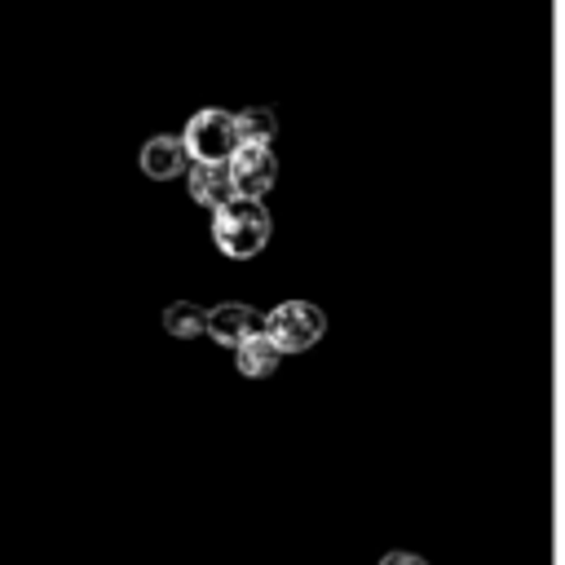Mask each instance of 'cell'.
Wrapping results in <instances>:
<instances>
[{"label":"cell","instance_id":"6da1fadb","mask_svg":"<svg viewBox=\"0 0 565 565\" xmlns=\"http://www.w3.org/2000/svg\"><path fill=\"white\" fill-rule=\"evenodd\" d=\"M212 243L230 256V260H247L269 243V212L260 207V199H243L234 194L230 203H221L212 212Z\"/></svg>","mask_w":565,"mask_h":565},{"label":"cell","instance_id":"7a4b0ae2","mask_svg":"<svg viewBox=\"0 0 565 565\" xmlns=\"http://www.w3.org/2000/svg\"><path fill=\"white\" fill-rule=\"evenodd\" d=\"M181 141H185V150H190L194 163H230V154L243 146L234 115H230V110H216V106L199 110V115L185 124Z\"/></svg>","mask_w":565,"mask_h":565},{"label":"cell","instance_id":"3957f363","mask_svg":"<svg viewBox=\"0 0 565 565\" xmlns=\"http://www.w3.org/2000/svg\"><path fill=\"white\" fill-rule=\"evenodd\" d=\"M327 331V313L309 300H282L278 309L265 313V335L282 349V353H305L322 340Z\"/></svg>","mask_w":565,"mask_h":565},{"label":"cell","instance_id":"277c9868","mask_svg":"<svg viewBox=\"0 0 565 565\" xmlns=\"http://www.w3.org/2000/svg\"><path fill=\"white\" fill-rule=\"evenodd\" d=\"M230 177H234V194H243V199L269 194L274 177H278V159H274L269 141H243L230 154Z\"/></svg>","mask_w":565,"mask_h":565},{"label":"cell","instance_id":"5b68a950","mask_svg":"<svg viewBox=\"0 0 565 565\" xmlns=\"http://www.w3.org/2000/svg\"><path fill=\"white\" fill-rule=\"evenodd\" d=\"M256 331H265V313H256L252 305L230 300V305L207 309V335H212L216 344H225V349H238V344H243L247 335H256Z\"/></svg>","mask_w":565,"mask_h":565},{"label":"cell","instance_id":"8992f818","mask_svg":"<svg viewBox=\"0 0 565 565\" xmlns=\"http://www.w3.org/2000/svg\"><path fill=\"white\" fill-rule=\"evenodd\" d=\"M141 172L154 177V181L185 177V172H190V150H185V141H181V137H168V132L150 137V141L141 146Z\"/></svg>","mask_w":565,"mask_h":565},{"label":"cell","instance_id":"52a82bcc","mask_svg":"<svg viewBox=\"0 0 565 565\" xmlns=\"http://www.w3.org/2000/svg\"><path fill=\"white\" fill-rule=\"evenodd\" d=\"M185 181H190V199H194V203H203V207H212V212H216L221 203H230V199H234L230 163H190Z\"/></svg>","mask_w":565,"mask_h":565},{"label":"cell","instance_id":"ba28073f","mask_svg":"<svg viewBox=\"0 0 565 565\" xmlns=\"http://www.w3.org/2000/svg\"><path fill=\"white\" fill-rule=\"evenodd\" d=\"M278 358H282V349L265 335V331H256V335H247L238 349H234V362H238V371L247 375V380H265L274 366H278Z\"/></svg>","mask_w":565,"mask_h":565},{"label":"cell","instance_id":"9c48e42d","mask_svg":"<svg viewBox=\"0 0 565 565\" xmlns=\"http://www.w3.org/2000/svg\"><path fill=\"white\" fill-rule=\"evenodd\" d=\"M163 331L177 335V340H194V335H207V309L194 305V300H172L163 309Z\"/></svg>","mask_w":565,"mask_h":565},{"label":"cell","instance_id":"30bf717a","mask_svg":"<svg viewBox=\"0 0 565 565\" xmlns=\"http://www.w3.org/2000/svg\"><path fill=\"white\" fill-rule=\"evenodd\" d=\"M234 124H238V137L243 141H269L274 128H278V119H274L269 106H247V110L234 115Z\"/></svg>","mask_w":565,"mask_h":565},{"label":"cell","instance_id":"8fae6325","mask_svg":"<svg viewBox=\"0 0 565 565\" xmlns=\"http://www.w3.org/2000/svg\"><path fill=\"white\" fill-rule=\"evenodd\" d=\"M380 565H424V561H419V556H411V552H388Z\"/></svg>","mask_w":565,"mask_h":565}]
</instances>
